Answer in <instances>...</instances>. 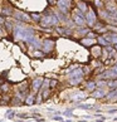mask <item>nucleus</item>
<instances>
[{
    "label": "nucleus",
    "instance_id": "obj_5",
    "mask_svg": "<svg viewBox=\"0 0 117 122\" xmlns=\"http://www.w3.org/2000/svg\"><path fill=\"white\" fill-rule=\"evenodd\" d=\"M43 86V78H35L31 83V87H33L34 91H39Z\"/></svg>",
    "mask_w": 117,
    "mask_h": 122
},
{
    "label": "nucleus",
    "instance_id": "obj_12",
    "mask_svg": "<svg viewBox=\"0 0 117 122\" xmlns=\"http://www.w3.org/2000/svg\"><path fill=\"white\" fill-rule=\"evenodd\" d=\"M34 102H35V97L34 96H29L28 98H25L26 105H34Z\"/></svg>",
    "mask_w": 117,
    "mask_h": 122
},
{
    "label": "nucleus",
    "instance_id": "obj_26",
    "mask_svg": "<svg viewBox=\"0 0 117 122\" xmlns=\"http://www.w3.org/2000/svg\"><path fill=\"white\" fill-rule=\"evenodd\" d=\"M115 49H116V51H117V44H116V46H115Z\"/></svg>",
    "mask_w": 117,
    "mask_h": 122
},
{
    "label": "nucleus",
    "instance_id": "obj_14",
    "mask_svg": "<svg viewBox=\"0 0 117 122\" xmlns=\"http://www.w3.org/2000/svg\"><path fill=\"white\" fill-rule=\"evenodd\" d=\"M77 107L78 108H84V110H91V108H93L94 106H92V105H79Z\"/></svg>",
    "mask_w": 117,
    "mask_h": 122
},
{
    "label": "nucleus",
    "instance_id": "obj_15",
    "mask_svg": "<svg viewBox=\"0 0 117 122\" xmlns=\"http://www.w3.org/2000/svg\"><path fill=\"white\" fill-rule=\"evenodd\" d=\"M96 83H94V82H89L88 84H87V89H89V91H93V89H94V87H96Z\"/></svg>",
    "mask_w": 117,
    "mask_h": 122
},
{
    "label": "nucleus",
    "instance_id": "obj_13",
    "mask_svg": "<svg viewBox=\"0 0 117 122\" xmlns=\"http://www.w3.org/2000/svg\"><path fill=\"white\" fill-rule=\"evenodd\" d=\"M108 87H111V88L116 89V88H117V79H113V81H111V82L108 83Z\"/></svg>",
    "mask_w": 117,
    "mask_h": 122
},
{
    "label": "nucleus",
    "instance_id": "obj_3",
    "mask_svg": "<svg viewBox=\"0 0 117 122\" xmlns=\"http://www.w3.org/2000/svg\"><path fill=\"white\" fill-rule=\"evenodd\" d=\"M84 19H87V23H88V25L93 26V25H94V23L97 21L96 13H94L93 10H87V15L84 16Z\"/></svg>",
    "mask_w": 117,
    "mask_h": 122
},
{
    "label": "nucleus",
    "instance_id": "obj_22",
    "mask_svg": "<svg viewBox=\"0 0 117 122\" xmlns=\"http://www.w3.org/2000/svg\"><path fill=\"white\" fill-rule=\"evenodd\" d=\"M64 116H67V117H72V116H73V115H72L71 112L68 111V112H66V113H64Z\"/></svg>",
    "mask_w": 117,
    "mask_h": 122
},
{
    "label": "nucleus",
    "instance_id": "obj_25",
    "mask_svg": "<svg viewBox=\"0 0 117 122\" xmlns=\"http://www.w3.org/2000/svg\"><path fill=\"white\" fill-rule=\"evenodd\" d=\"M3 23H4V18L0 16V24H3Z\"/></svg>",
    "mask_w": 117,
    "mask_h": 122
},
{
    "label": "nucleus",
    "instance_id": "obj_24",
    "mask_svg": "<svg viewBox=\"0 0 117 122\" xmlns=\"http://www.w3.org/2000/svg\"><path fill=\"white\" fill-rule=\"evenodd\" d=\"M35 56H38V57H40V56H42V52H39V51H37V52H35Z\"/></svg>",
    "mask_w": 117,
    "mask_h": 122
},
{
    "label": "nucleus",
    "instance_id": "obj_27",
    "mask_svg": "<svg viewBox=\"0 0 117 122\" xmlns=\"http://www.w3.org/2000/svg\"><path fill=\"white\" fill-rule=\"evenodd\" d=\"M115 67H117V62H116V66H115Z\"/></svg>",
    "mask_w": 117,
    "mask_h": 122
},
{
    "label": "nucleus",
    "instance_id": "obj_23",
    "mask_svg": "<svg viewBox=\"0 0 117 122\" xmlns=\"http://www.w3.org/2000/svg\"><path fill=\"white\" fill-rule=\"evenodd\" d=\"M113 112H117V108H113V110H110L108 113H113Z\"/></svg>",
    "mask_w": 117,
    "mask_h": 122
},
{
    "label": "nucleus",
    "instance_id": "obj_17",
    "mask_svg": "<svg viewBox=\"0 0 117 122\" xmlns=\"http://www.w3.org/2000/svg\"><path fill=\"white\" fill-rule=\"evenodd\" d=\"M20 98H13L11 99V103H13V105H16V106H19L20 105Z\"/></svg>",
    "mask_w": 117,
    "mask_h": 122
},
{
    "label": "nucleus",
    "instance_id": "obj_11",
    "mask_svg": "<svg viewBox=\"0 0 117 122\" xmlns=\"http://www.w3.org/2000/svg\"><path fill=\"white\" fill-rule=\"evenodd\" d=\"M97 42H98V44H100V46H108V43L106 42V39L103 38V37H97Z\"/></svg>",
    "mask_w": 117,
    "mask_h": 122
},
{
    "label": "nucleus",
    "instance_id": "obj_18",
    "mask_svg": "<svg viewBox=\"0 0 117 122\" xmlns=\"http://www.w3.org/2000/svg\"><path fill=\"white\" fill-rule=\"evenodd\" d=\"M31 18H33L37 23H39V21H40V15L39 14H31Z\"/></svg>",
    "mask_w": 117,
    "mask_h": 122
},
{
    "label": "nucleus",
    "instance_id": "obj_6",
    "mask_svg": "<svg viewBox=\"0 0 117 122\" xmlns=\"http://www.w3.org/2000/svg\"><path fill=\"white\" fill-rule=\"evenodd\" d=\"M81 44H82L83 47H87V48H91L94 46V40L93 39H89V38H83V39H81Z\"/></svg>",
    "mask_w": 117,
    "mask_h": 122
},
{
    "label": "nucleus",
    "instance_id": "obj_4",
    "mask_svg": "<svg viewBox=\"0 0 117 122\" xmlns=\"http://www.w3.org/2000/svg\"><path fill=\"white\" fill-rule=\"evenodd\" d=\"M53 47H54V43H53V40H49V39H47V40H44L43 42V49H44V52H51L52 49H53Z\"/></svg>",
    "mask_w": 117,
    "mask_h": 122
},
{
    "label": "nucleus",
    "instance_id": "obj_2",
    "mask_svg": "<svg viewBox=\"0 0 117 122\" xmlns=\"http://www.w3.org/2000/svg\"><path fill=\"white\" fill-rule=\"evenodd\" d=\"M73 20H74V23L76 25H78V26H84V24H86V19H84V14L81 10H78V9H76L74 10V14H73Z\"/></svg>",
    "mask_w": 117,
    "mask_h": 122
},
{
    "label": "nucleus",
    "instance_id": "obj_1",
    "mask_svg": "<svg viewBox=\"0 0 117 122\" xmlns=\"http://www.w3.org/2000/svg\"><path fill=\"white\" fill-rule=\"evenodd\" d=\"M82 78H83V72L82 69H77V71H73L72 73H69L68 76V79H69V83L71 84H79L82 82Z\"/></svg>",
    "mask_w": 117,
    "mask_h": 122
},
{
    "label": "nucleus",
    "instance_id": "obj_20",
    "mask_svg": "<svg viewBox=\"0 0 117 122\" xmlns=\"http://www.w3.org/2000/svg\"><path fill=\"white\" fill-rule=\"evenodd\" d=\"M53 118H54L56 121H63V118H62L61 116H54V117H53Z\"/></svg>",
    "mask_w": 117,
    "mask_h": 122
},
{
    "label": "nucleus",
    "instance_id": "obj_19",
    "mask_svg": "<svg viewBox=\"0 0 117 122\" xmlns=\"http://www.w3.org/2000/svg\"><path fill=\"white\" fill-rule=\"evenodd\" d=\"M57 84H58V82H57V81L52 79V81H51V84H49V87H51V88H54V87H56Z\"/></svg>",
    "mask_w": 117,
    "mask_h": 122
},
{
    "label": "nucleus",
    "instance_id": "obj_7",
    "mask_svg": "<svg viewBox=\"0 0 117 122\" xmlns=\"http://www.w3.org/2000/svg\"><path fill=\"white\" fill-rule=\"evenodd\" d=\"M71 3L72 1H57V5L59 6V9H61L62 11L67 13V9L71 6Z\"/></svg>",
    "mask_w": 117,
    "mask_h": 122
},
{
    "label": "nucleus",
    "instance_id": "obj_9",
    "mask_svg": "<svg viewBox=\"0 0 117 122\" xmlns=\"http://www.w3.org/2000/svg\"><path fill=\"white\" fill-rule=\"evenodd\" d=\"M106 97L108 101H115V99H117V89H112L110 93L106 94Z\"/></svg>",
    "mask_w": 117,
    "mask_h": 122
},
{
    "label": "nucleus",
    "instance_id": "obj_16",
    "mask_svg": "<svg viewBox=\"0 0 117 122\" xmlns=\"http://www.w3.org/2000/svg\"><path fill=\"white\" fill-rule=\"evenodd\" d=\"M14 113H15V112H14V111H11V110H9V111H8V115H6V117H8V118H9V120H11V118H13V117H14V116H15Z\"/></svg>",
    "mask_w": 117,
    "mask_h": 122
},
{
    "label": "nucleus",
    "instance_id": "obj_8",
    "mask_svg": "<svg viewBox=\"0 0 117 122\" xmlns=\"http://www.w3.org/2000/svg\"><path fill=\"white\" fill-rule=\"evenodd\" d=\"M92 97H94V98H103V97H106V92L103 91L102 88H97L96 91H93Z\"/></svg>",
    "mask_w": 117,
    "mask_h": 122
},
{
    "label": "nucleus",
    "instance_id": "obj_10",
    "mask_svg": "<svg viewBox=\"0 0 117 122\" xmlns=\"http://www.w3.org/2000/svg\"><path fill=\"white\" fill-rule=\"evenodd\" d=\"M15 18H18V19H20V20H24V21H28V20H29V16H28V15L20 14V13H16V14H15Z\"/></svg>",
    "mask_w": 117,
    "mask_h": 122
},
{
    "label": "nucleus",
    "instance_id": "obj_28",
    "mask_svg": "<svg viewBox=\"0 0 117 122\" xmlns=\"http://www.w3.org/2000/svg\"><path fill=\"white\" fill-rule=\"evenodd\" d=\"M0 122H3V121H0Z\"/></svg>",
    "mask_w": 117,
    "mask_h": 122
},
{
    "label": "nucleus",
    "instance_id": "obj_21",
    "mask_svg": "<svg viewBox=\"0 0 117 122\" xmlns=\"http://www.w3.org/2000/svg\"><path fill=\"white\" fill-rule=\"evenodd\" d=\"M1 88H3V91H8V84H3Z\"/></svg>",
    "mask_w": 117,
    "mask_h": 122
}]
</instances>
